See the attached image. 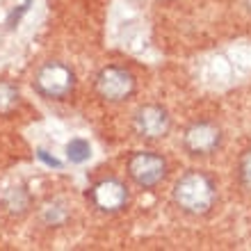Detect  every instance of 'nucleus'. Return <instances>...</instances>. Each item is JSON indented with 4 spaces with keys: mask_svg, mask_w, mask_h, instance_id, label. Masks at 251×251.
<instances>
[{
    "mask_svg": "<svg viewBox=\"0 0 251 251\" xmlns=\"http://www.w3.org/2000/svg\"><path fill=\"white\" fill-rule=\"evenodd\" d=\"M172 201L183 215L203 217L217 203V183L208 172L190 169L174 183Z\"/></svg>",
    "mask_w": 251,
    "mask_h": 251,
    "instance_id": "nucleus-1",
    "label": "nucleus"
},
{
    "mask_svg": "<svg viewBox=\"0 0 251 251\" xmlns=\"http://www.w3.org/2000/svg\"><path fill=\"white\" fill-rule=\"evenodd\" d=\"M75 71L60 60H48L39 64L32 75L34 92L46 100H66L75 92Z\"/></svg>",
    "mask_w": 251,
    "mask_h": 251,
    "instance_id": "nucleus-2",
    "label": "nucleus"
},
{
    "mask_svg": "<svg viewBox=\"0 0 251 251\" xmlns=\"http://www.w3.org/2000/svg\"><path fill=\"white\" fill-rule=\"evenodd\" d=\"M94 92L100 100L119 105V103H126V100H130L135 96L137 78L126 66L107 64L94 75Z\"/></svg>",
    "mask_w": 251,
    "mask_h": 251,
    "instance_id": "nucleus-3",
    "label": "nucleus"
},
{
    "mask_svg": "<svg viewBox=\"0 0 251 251\" xmlns=\"http://www.w3.org/2000/svg\"><path fill=\"white\" fill-rule=\"evenodd\" d=\"M126 174L139 190H155L165 183L169 165L158 151H135L126 162Z\"/></svg>",
    "mask_w": 251,
    "mask_h": 251,
    "instance_id": "nucleus-4",
    "label": "nucleus"
},
{
    "mask_svg": "<svg viewBox=\"0 0 251 251\" xmlns=\"http://www.w3.org/2000/svg\"><path fill=\"white\" fill-rule=\"evenodd\" d=\"M87 199L94 205V210L103 215H117L124 212L130 203V187L117 176H103L92 183V187L87 190Z\"/></svg>",
    "mask_w": 251,
    "mask_h": 251,
    "instance_id": "nucleus-5",
    "label": "nucleus"
},
{
    "mask_svg": "<svg viewBox=\"0 0 251 251\" xmlns=\"http://www.w3.org/2000/svg\"><path fill=\"white\" fill-rule=\"evenodd\" d=\"M180 144L192 158H210L212 153H217L222 149V144H224V130L215 121L208 119L192 121L183 130Z\"/></svg>",
    "mask_w": 251,
    "mask_h": 251,
    "instance_id": "nucleus-6",
    "label": "nucleus"
},
{
    "mask_svg": "<svg viewBox=\"0 0 251 251\" xmlns=\"http://www.w3.org/2000/svg\"><path fill=\"white\" fill-rule=\"evenodd\" d=\"M172 114L160 103H144L132 112V130L144 142H160L172 132Z\"/></svg>",
    "mask_w": 251,
    "mask_h": 251,
    "instance_id": "nucleus-7",
    "label": "nucleus"
},
{
    "mask_svg": "<svg viewBox=\"0 0 251 251\" xmlns=\"http://www.w3.org/2000/svg\"><path fill=\"white\" fill-rule=\"evenodd\" d=\"M69 217H71V205L64 199H53V201L41 205L39 210V222L48 228H60L69 222Z\"/></svg>",
    "mask_w": 251,
    "mask_h": 251,
    "instance_id": "nucleus-8",
    "label": "nucleus"
},
{
    "mask_svg": "<svg viewBox=\"0 0 251 251\" xmlns=\"http://www.w3.org/2000/svg\"><path fill=\"white\" fill-rule=\"evenodd\" d=\"M5 210L12 215V217H23L27 210H30V205H32V199L27 194L25 187H12V190L5 194Z\"/></svg>",
    "mask_w": 251,
    "mask_h": 251,
    "instance_id": "nucleus-9",
    "label": "nucleus"
},
{
    "mask_svg": "<svg viewBox=\"0 0 251 251\" xmlns=\"http://www.w3.org/2000/svg\"><path fill=\"white\" fill-rule=\"evenodd\" d=\"M21 105L19 87L9 80H0V114H12Z\"/></svg>",
    "mask_w": 251,
    "mask_h": 251,
    "instance_id": "nucleus-10",
    "label": "nucleus"
},
{
    "mask_svg": "<svg viewBox=\"0 0 251 251\" xmlns=\"http://www.w3.org/2000/svg\"><path fill=\"white\" fill-rule=\"evenodd\" d=\"M66 158H69V162H73V165L87 162V160L92 158V146H89V142L82 137H73L71 142L66 144Z\"/></svg>",
    "mask_w": 251,
    "mask_h": 251,
    "instance_id": "nucleus-11",
    "label": "nucleus"
},
{
    "mask_svg": "<svg viewBox=\"0 0 251 251\" xmlns=\"http://www.w3.org/2000/svg\"><path fill=\"white\" fill-rule=\"evenodd\" d=\"M235 174H238L240 187H242V190H247V192H251V149H247V151L238 158Z\"/></svg>",
    "mask_w": 251,
    "mask_h": 251,
    "instance_id": "nucleus-12",
    "label": "nucleus"
},
{
    "mask_svg": "<svg viewBox=\"0 0 251 251\" xmlns=\"http://www.w3.org/2000/svg\"><path fill=\"white\" fill-rule=\"evenodd\" d=\"M242 5H245V9L251 14V0H242Z\"/></svg>",
    "mask_w": 251,
    "mask_h": 251,
    "instance_id": "nucleus-13",
    "label": "nucleus"
}]
</instances>
